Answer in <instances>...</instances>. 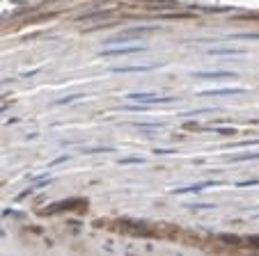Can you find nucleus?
I'll return each instance as SVG.
<instances>
[{"label": "nucleus", "instance_id": "1", "mask_svg": "<svg viewBox=\"0 0 259 256\" xmlns=\"http://www.w3.org/2000/svg\"><path fill=\"white\" fill-rule=\"evenodd\" d=\"M145 46L142 44H122V46H108L106 50L99 53V58H126V55H136V53H142Z\"/></svg>", "mask_w": 259, "mask_h": 256}, {"label": "nucleus", "instance_id": "2", "mask_svg": "<svg viewBox=\"0 0 259 256\" xmlns=\"http://www.w3.org/2000/svg\"><path fill=\"white\" fill-rule=\"evenodd\" d=\"M163 62H142V64H124V67H113V73H147L154 69H161Z\"/></svg>", "mask_w": 259, "mask_h": 256}, {"label": "nucleus", "instance_id": "6", "mask_svg": "<svg viewBox=\"0 0 259 256\" xmlns=\"http://www.w3.org/2000/svg\"><path fill=\"white\" fill-rule=\"evenodd\" d=\"M239 53H243V50H236V48H211V50H206V55H239Z\"/></svg>", "mask_w": 259, "mask_h": 256}, {"label": "nucleus", "instance_id": "4", "mask_svg": "<svg viewBox=\"0 0 259 256\" xmlns=\"http://www.w3.org/2000/svg\"><path fill=\"white\" fill-rule=\"evenodd\" d=\"M236 94H245V89H239V87H227V89H209V92H200L197 96H206V98H211V96H236Z\"/></svg>", "mask_w": 259, "mask_h": 256}, {"label": "nucleus", "instance_id": "8", "mask_svg": "<svg viewBox=\"0 0 259 256\" xmlns=\"http://www.w3.org/2000/svg\"><path fill=\"white\" fill-rule=\"evenodd\" d=\"M122 165H140V163H145V158H124V160H119Z\"/></svg>", "mask_w": 259, "mask_h": 256}, {"label": "nucleus", "instance_id": "5", "mask_svg": "<svg viewBox=\"0 0 259 256\" xmlns=\"http://www.w3.org/2000/svg\"><path fill=\"white\" fill-rule=\"evenodd\" d=\"M259 158V151H252V153H236L230 156L232 163H245V160H257Z\"/></svg>", "mask_w": 259, "mask_h": 256}, {"label": "nucleus", "instance_id": "3", "mask_svg": "<svg viewBox=\"0 0 259 256\" xmlns=\"http://www.w3.org/2000/svg\"><path fill=\"white\" fill-rule=\"evenodd\" d=\"M191 78L195 80H239V76L232 71H213V73H191Z\"/></svg>", "mask_w": 259, "mask_h": 256}, {"label": "nucleus", "instance_id": "7", "mask_svg": "<svg viewBox=\"0 0 259 256\" xmlns=\"http://www.w3.org/2000/svg\"><path fill=\"white\" fill-rule=\"evenodd\" d=\"M78 98H85V96H76V94H71V96H64V98H60V101H55V106H64V103L78 101Z\"/></svg>", "mask_w": 259, "mask_h": 256}]
</instances>
